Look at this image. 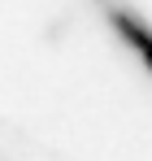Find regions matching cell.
<instances>
[{"mask_svg":"<svg viewBox=\"0 0 152 161\" xmlns=\"http://www.w3.org/2000/svg\"><path fill=\"white\" fill-rule=\"evenodd\" d=\"M109 18L117 22V31L126 35L130 44H135V48L144 53V61H148V65H152V31H144V26H139V22H135V18H130V13H122V9H109Z\"/></svg>","mask_w":152,"mask_h":161,"instance_id":"1","label":"cell"}]
</instances>
